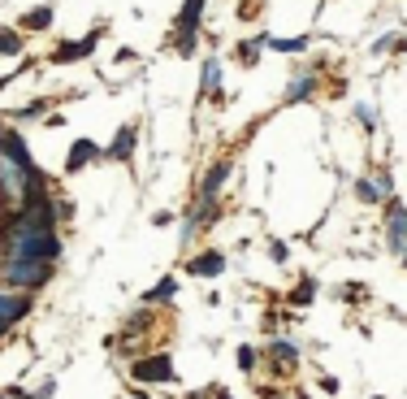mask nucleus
<instances>
[{
    "instance_id": "f257e3e1",
    "label": "nucleus",
    "mask_w": 407,
    "mask_h": 399,
    "mask_svg": "<svg viewBox=\"0 0 407 399\" xmlns=\"http://www.w3.org/2000/svg\"><path fill=\"white\" fill-rule=\"evenodd\" d=\"M61 256V239L57 230H39L31 226L27 217H9L5 226H0V261H57Z\"/></svg>"
},
{
    "instance_id": "f03ea898",
    "label": "nucleus",
    "mask_w": 407,
    "mask_h": 399,
    "mask_svg": "<svg viewBox=\"0 0 407 399\" xmlns=\"http://www.w3.org/2000/svg\"><path fill=\"white\" fill-rule=\"evenodd\" d=\"M48 278H53V261H0V282L22 295H31Z\"/></svg>"
},
{
    "instance_id": "7ed1b4c3",
    "label": "nucleus",
    "mask_w": 407,
    "mask_h": 399,
    "mask_svg": "<svg viewBox=\"0 0 407 399\" xmlns=\"http://www.w3.org/2000/svg\"><path fill=\"white\" fill-rule=\"evenodd\" d=\"M199 13H204V0H187L182 5V13H178V22H173V44H178V53L182 57H191L195 53V27H199Z\"/></svg>"
},
{
    "instance_id": "20e7f679",
    "label": "nucleus",
    "mask_w": 407,
    "mask_h": 399,
    "mask_svg": "<svg viewBox=\"0 0 407 399\" xmlns=\"http://www.w3.org/2000/svg\"><path fill=\"white\" fill-rule=\"evenodd\" d=\"M135 378L139 382H173L178 373H173V360H169V352H156V356H143V360H135Z\"/></svg>"
},
{
    "instance_id": "39448f33",
    "label": "nucleus",
    "mask_w": 407,
    "mask_h": 399,
    "mask_svg": "<svg viewBox=\"0 0 407 399\" xmlns=\"http://www.w3.org/2000/svg\"><path fill=\"white\" fill-rule=\"evenodd\" d=\"M31 313V295H22V291H0V334H5L18 317H27Z\"/></svg>"
},
{
    "instance_id": "423d86ee",
    "label": "nucleus",
    "mask_w": 407,
    "mask_h": 399,
    "mask_svg": "<svg viewBox=\"0 0 407 399\" xmlns=\"http://www.w3.org/2000/svg\"><path fill=\"white\" fill-rule=\"evenodd\" d=\"M95 44H100V31H91V35H83V39H74V44H57V48H53V61H57V65H65V61H83V57L95 53Z\"/></svg>"
},
{
    "instance_id": "0eeeda50",
    "label": "nucleus",
    "mask_w": 407,
    "mask_h": 399,
    "mask_svg": "<svg viewBox=\"0 0 407 399\" xmlns=\"http://www.w3.org/2000/svg\"><path fill=\"white\" fill-rule=\"evenodd\" d=\"M0 157L13 161L22 174H31V169H35V161H31V152H27V143H22V135H13V131L0 135Z\"/></svg>"
},
{
    "instance_id": "6e6552de",
    "label": "nucleus",
    "mask_w": 407,
    "mask_h": 399,
    "mask_svg": "<svg viewBox=\"0 0 407 399\" xmlns=\"http://www.w3.org/2000/svg\"><path fill=\"white\" fill-rule=\"evenodd\" d=\"M91 157H100V143H91V139H79L69 148V157H65V174H79Z\"/></svg>"
},
{
    "instance_id": "1a4fd4ad",
    "label": "nucleus",
    "mask_w": 407,
    "mask_h": 399,
    "mask_svg": "<svg viewBox=\"0 0 407 399\" xmlns=\"http://www.w3.org/2000/svg\"><path fill=\"white\" fill-rule=\"evenodd\" d=\"M221 269H225V256L221 252H204V256H195L187 265V273H195V278H217Z\"/></svg>"
},
{
    "instance_id": "9d476101",
    "label": "nucleus",
    "mask_w": 407,
    "mask_h": 399,
    "mask_svg": "<svg viewBox=\"0 0 407 399\" xmlns=\"http://www.w3.org/2000/svg\"><path fill=\"white\" fill-rule=\"evenodd\" d=\"M269 360H277V369H295V365H299V347H295V343H286V339H273Z\"/></svg>"
},
{
    "instance_id": "9b49d317",
    "label": "nucleus",
    "mask_w": 407,
    "mask_h": 399,
    "mask_svg": "<svg viewBox=\"0 0 407 399\" xmlns=\"http://www.w3.org/2000/svg\"><path fill=\"white\" fill-rule=\"evenodd\" d=\"M135 139H139V131H135V126H121V131H117V139L109 143V152H105V157L126 161V157H131V148H135Z\"/></svg>"
},
{
    "instance_id": "f8f14e48",
    "label": "nucleus",
    "mask_w": 407,
    "mask_h": 399,
    "mask_svg": "<svg viewBox=\"0 0 407 399\" xmlns=\"http://www.w3.org/2000/svg\"><path fill=\"white\" fill-rule=\"evenodd\" d=\"M225 174H230V161H217L208 174H204V200H217L221 183H225Z\"/></svg>"
},
{
    "instance_id": "ddd939ff",
    "label": "nucleus",
    "mask_w": 407,
    "mask_h": 399,
    "mask_svg": "<svg viewBox=\"0 0 407 399\" xmlns=\"http://www.w3.org/2000/svg\"><path fill=\"white\" fill-rule=\"evenodd\" d=\"M199 91L213 96V100H221V65H217V61L204 65V83H199Z\"/></svg>"
},
{
    "instance_id": "4468645a",
    "label": "nucleus",
    "mask_w": 407,
    "mask_h": 399,
    "mask_svg": "<svg viewBox=\"0 0 407 399\" xmlns=\"http://www.w3.org/2000/svg\"><path fill=\"white\" fill-rule=\"evenodd\" d=\"M22 27H27V31H48V27H53V9H31V13H22Z\"/></svg>"
},
{
    "instance_id": "2eb2a0df",
    "label": "nucleus",
    "mask_w": 407,
    "mask_h": 399,
    "mask_svg": "<svg viewBox=\"0 0 407 399\" xmlns=\"http://www.w3.org/2000/svg\"><path fill=\"white\" fill-rule=\"evenodd\" d=\"M265 48H273V53H303V48H308V35H295V39H273V35H265Z\"/></svg>"
},
{
    "instance_id": "dca6fc26",
    "label": "nucleus",
    "mask_w": 407,
    "mask_h": 399,
    "mask_svg": "<svg viewBox=\"0 0 407 399\" xmlns=\"http://www.w3.org/2000/svg\"><path fill=\"white\" fill-rule=\"evenodd\" d=\"M260 53H265V35L243 39V44H239V61H243V65H256V61H260Z\"/></svg>"
},
{
    "instance_id": "f3484780",
    "label": "nucleus",
    "mask_w": 407,
    "mask_h": 399,
    "mask_svg": "<svg viewBox=\"0 0 407 399\" xmlns=\"http://www.w3.org/2000/svg\"><path fill=\"white\" fill-rule=\"evenodd\" d=\"M312 299H316V278H303L295 291H291V304L295 308H303V304H312Z\"/></svg>"
},
{
    "instance_id": "a211bd4d",
    "label": "nucleus",
    "mask_w": 407,
    "mask_h": 399,
    "mask_svg": "<svg viewBox=\"0 0 407 399\" xmlns=\"http://www.w3.org/2000/svg\"><path fill=\"white\" fill-rule=\"evenodd\" d=\"M178 295V282L173 278H161V287H152L143 299H147V304H165V299H173Z\"/></svg>"
},
{
    "instance_id": "6ab92c4d",
    "label": "nucleus",
    "mask_w": 407,
    "mask_h": 399,
    "mask_svg": "<svg viewBox=\"0 0 407 399\" xmlns=\"http://www.w3.org/2000/svg\"><path fill=\"white\" fill-rule=\"evenodd\" d=\"M0 53H5V57H22V39H18V31L0 27Z\"/></svg>"
},
{
    "instance_id": "aec40b11",
    "label": "nucleus",
    "mask_w": 407,
    "mask_h": 399,
    "mask_svg": "<svg viewBox=\"0 0 407 399\" xmlns=\"http://www.w3.org/2000/svg\"><path fill=\"white\" fill-rule=\"evenodd\" d=\"M312 87H316V83L308 79V74H299V79L286 87V100H303V96H312Z\"/></svg>"
},
{
    "instance_id": "412c9836",
    "label": "nucleus",
    "mask_w": 407,
    "mask_h": 399,
    "mask_svg": "<svg viewBox=\"0 0 407 399\" xmlns=\"http://www.w3.org/2000/svg\"><path fill=\"white\" fill-rule=\"evenodd\" d=\"M234 360H239V369H256V347H239Z\"/></svg>"
},
{
    "instance_id": "4be33fe9",
    "label": "nucleus",
    "mask_w": 407,
    "mask_h": 399,
    "mask_svg": "<svg viewBox=\"0 0 407 399\" xmlns=\"http://www.w3.org/2000/svg\"><path fill=\"white\" fill-rule=\"evenodd\" d=\"M390 48H403V35H381L373 44V53H390Z\"/></svg>"
},
{
    "instance_id": "5701e85b",
    "label": "nucleus",
    "mask_w": 407,
    "mask_h": 399,
    "mask_svg": "<svg viewBox=\"0 0 407 399\" xmlns=\"http://www.w3.org/2000/svg\"><path fill=\"white\" fill-rule=\"evenodd\" d=\"M355 195H360L364 204H377V187H373V183H364V178L355 183Z\"/></svg>"
},
{
    "instance_id": "b1692460",
    "label": "nucleus",
    "mask_w": 407,
    "mask_h": 399,
    "mask_svg": "<svg viewBox=\"0 0 407 399\" xmlns=\"http://www.w3.org/2000/svg\"><path fill=\"white\" fill-rule=\"evenodd\" d=\"M44 109H48V105H44V100H31V105H22L18 113H22V117H39Z\"/></svg>"
},
{
    "instance_id": "393cba45",
    "label": "nucleus",
    "mask_w": 407,
    "mask_h": 399,
    "mask_svg": "<svg viewBox=\"0 0 407 399\" xmlns=\"http://www.w3.org/2000/svg\"><path fill=\"white\" fill-rule=\"evenodd\" d=\"M355 117H360V126H364V131H377V117H373V109H355Z\"/></svg>"
},
{
    "instance_id": "a878e982",
    "label": "nucleus",
    "mask_w": 407,
    "mask_h": 399,
    "mask_svg": "<svg viewBox=\"0 0 407 399\" xmlns=\"http://www.w3.org/2000/svg\"><path fill=\"white\" fill-rule=\"evenodd\" d=\"M53 391H57V382H44V386L35 391V399H53Z\"/></svg>"
},
{
    "instance_id": "bb28decb",
    "label": "nucleus",
    "mask_w": 407,
    "mask_h": 399,
    "mask_svg": "<svg viewBox=\"0 0 407 399\" xmlns=\"http://www.w3.org/2000/svg\"><path fill=\"white\" fill-rule=\"evenodd\" d=\"M403 265H407V247H403Z\"/></svg>"
},
{
    "instance_id": "cd10ccee",
    "label": "nucleus",
    "mask_w": 407,
    "mask_h": 399,
    "mask_svg": "<svg viewBox=\"0 0 407 399\" xmlns=\"http://www.w3.org/2000/svg\"><path fill=\"white\" fill-rule=\"evenodd\" d=\"M0 135H5V131H0Z\"/></svg>"
},
{
    "instance_id": "c85d7f7f",
    "label": "nucleus",
    "mask_w": 407,
    "mask_h": 399,
    "mask_svg": "<svg viewBox=\"0 0 407 399\" xmlns=\"http://www.w3.org/2000/svg\"><path fill=\"white\" fill-rule=\"evenodd\" d=\"M373 399H377V395H373Z\"/></svg>"
}]
</instances>
